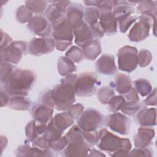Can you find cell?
Listing matches in <instances>:
<instances>
[{
    "label": "cell",
    "mask_w": 157,
    "mask_h": 157,
    "mask_svg": "<svg viewBox=\"0 0 157 157\" xmlns=\"http://www.w3.org/2000/svg\"><path fill=\"white\" fill-rule=\"evenodd\" d=\"M33 147H37L43 150H50L48 147V142L47 139L42 136H38L35 140L32 142Z\"/></svg>",
    "instance_id": "cell-47"
},
{
    "label": "cell",
    "mask_w": 157,
    "mask_h": 157,
    "mask_svg": "<svg viewBox=\"0 0 157 157\" xmlns=\"http://www.w3.org/2000/svg\"><path fill=\"white\" fill-rule=\"evenodd\" d=\"M33 17V12L25 5L20 6L16 12V18L18 21L21 23L29 22Z\"/></svg>",
    "instance_id": "cell-35"
},
{
    "label": "cell",
    "mask_w": 157,
    "mask_h": 157,
    "mask_svg": "<svg viewBox=\"0 0 157 157\" xmlns=\"http://www.w3.org/2000/svg\"><path fill=\"white\" fill-rule=\"evenodd\" d=\"M52 36L56 49L64 51L72 44L74 31L65 20L52 28Z\"/></svg>",
    "instance_id": "cell-9"
},
{
    "label": "cell",
    "mask_w": 157,
    "mask_h": 157,
    "mask_svg": "<svg viewBox=\"0 0 157 157\" xmlns=\"http://www.w3.org/2000/svg\"><path fill=\"white\" fill-rule=\"evenodd\" d=\"M83 137L89 145L92 147L98 144L99 140V132L96 131L93 132H85L82 131Z\"/></svg>",
    "instance_id": "cell-43"
},
{
    "label": "cell",
    "mask_w": 157,
    "mask_h": 157,
    "mask_svg": "<svg viewBox=\"0 0 157 157\" xmlns=\"http://www.w3.org/2000/svg\"><path fill=\"white\" fill-rule=\"evenodd\" d=\"M104 119V115L100 112L89 108L81 114L77 120V125L83 131L93 132L102 126Z\"/></svg>",
    "instance_id": "cell-8"
},
{
    "label": "cell",
    "mask_w": 157,
    "mask_h": 157,
    "mask_svg": "<svg viewBox=\"0 0 157 157\" xmlns=\"http://www.w3.org/2000/svg\"><path fill=\"white\" fill-rule=\"evenodd\" d=\"M113 4L112 1H107L102 7L98 9L100 12L99 23L107 35L117 33V21L113 13Z\"/></svg>",
    "instance_id": "cell-11"
},
{
    "label": "cell",
    "mask_w": 157,
    "mask_h": 157,
    "mask_svg": "<svg viewBox=\"0 0 157 157\" xmlns=\"http://www.w3.org/2000/svg\"><path fill=\"white\" fill-rule=\"evenodd\" d=\"M58 71L62 76L71 74L77 70V67L66 56H61L58 61Z\"/></svg>",
    "instance_id": "cell-28"
},
{
    "label": "cell",
    "mask_w": 157,
    "mask_h": 157,
    "mask_svg": "<svg viewBox=\"0 0 157 157\" xmlns=\"http://www.w3.org/2000/svg\"><path fill=\"white\" fill-rule=\"evenodd\" d=\"M47 1H26L25 6L33 12L37 14L42 13L47 8Z\"/></svg>",
    "instance_id": "cell-34"
},
{
    "label": "cell",
    "mask_w": 157,
    "mask_h": 157,
    "mask_svg": "<svg viewBox=\"0 0 157 157\" xmlns=\"http://www.w3.org/2000/svg\"><path fill=\"white\" fill-rule=\"evenodd\" d=\"M28 45L25 42L15 41L1 50V59L2 62L17 64L26 53Z\"/></svg>",
    "instance_id": "cell-12"
},
{
    "label": "cell",
    "mask_w": 157,
    "mask_h": 157,
    "mask_svg": "<svg viewBox=\"0 0 157 157\" xmlns=\"http://www.w3.org/2000/svg\"><path fill=\"white\" fill-rule=\"evenodd\" d=\"M104 123L114 132L121 135L129 134L131 120L121 113L117 112L107 115L104 119Z\"/></svg>",
    "instance_id": "cell-13"
},
{
    "label": "cell",
    "mask_w": 157,
    "mask_h": 157,
    "mask_svg": "<svg viewBox=\"0 0 157 157\" xmlns=\"http://www.w3.org/2000/svg\"><path fill=\"white\" fill-rule=\"evenodd\" d=\"M10 95L7 93V92L4 89L2 86L1 88V106L4 107L7 105L9 99Z\"/></svg>",
    "instance_id": "cell-51"
},
{
    "label": "cell",
    "mask_w": 157,
    "mask_h": 157,
    "mask_svg": "<svg viewBox=\"0 0 157 157\" xmlns=\"http://www.w3.org/2000/svg\"><path fill=\"white\" fill-rule=\"evenodd\" d=\"M156 109L144 107L138 111L136 116V123L141 126L152 127L156 125Z\"/></svg>",
    "instance_id": "cell-20"
},
{
    "label": "cell",
    "mask_w": 157,
    "mask_h": 157,
    "mask_svg": "<svg viewBox=\"0 0 157 157\" xmlns=\"http://www.w3.org/2000/svg\"><path fill=\"white\" fill-rule=\"evenodd\" d=\"M96 70L101 74L112 75L117 73V67L113 55L103 54L96 63Z\"/></svg>",
    "instance_id": "cell-17"
},
{
    "label": "cell",
    "mask_w": 157,
    "mask_h": 157,
    "mask_svg": "<svg viewBox=\"0 0 157 157\" xmlns=\"http://www.w3.org/2000/svg\"><path fill=\"white\" fill-rule=\"evenodd\" d=\"M156 88L152 90L148 96L144 101V104L145 105H156Z\"/></svg>",
    "instance_id": "cell-50"
},
{
    "label": "cell",
    "mask_w": 157,
    "mask_h": 157,
    "mask_svg": "<svg viewBox=\"0 0 157 157\" xmlns=\"http://www.w3.org/2000/svg\"><path fill=\"white\" fill-rule=\"evenodd\" d=\"M140 109L142 104L139 101H128L125 102L121 106L120 110L124 114L132 116L136 114Z\"/></svg>",
    "instance_id": "cell-33"
},
{
    "label": "cell",
    "mask_w": 157,
    "mask_h": 157,
    "mask_svg": "<svg viewBox=\"0 0 157 157\" xmlns=\"http://www.w3.org/2000/svg\"><path fill=\"white\" fill-rule=\"evenodd\" d=\"M137 20V21L131 28L128 36L131 42H138L145 39L149 36L150 29L152 26H153L154 35H155L156 14L152 15H141Z\"/></svg>",
    "instance_id": "cell-6"
},
{
    "label": "cell",
    "mask_w": 157,
    "mask_h": 157,
    "mask_svg": "<svg viewBox=\"0 0 157 157\" xmlns=\"http://www.w3.org/2000/svg\"><path fill=\"white\" fill-rule=\"evenodd\" d=\"M15 67L11 63L1 61V83L4 82L11 73L13 72Z\"/></svg>",
    "instance_id": "cell-41"
},
{
    "label": "cell",
    "mask_w": 157,
    "mask_h": 157,
    "mask_svg": "<svg viewBox=\"0 0 157 157\" xmlns=\"http://www.w3.org/2000/svg\"><path fill=\"white\" fill-rule=\"evenodd\" d=\"M138 64L140 67H144L148 66L152 60V55L150 51L143 49L140 51L137 55Z\"/></svg>",
    "instance_id": "cell-40"
},
{
    "label": "cell",
    "mask_w": 157,
    "mask_h": 157,
    "mask_svg": "<svg viewBox=\"0 0 157 157\" xmlns=\"http://www.w3.org/2000/svg\"><path fill=\"white\" fill-rule=\"evenodd\" d=\"M137 55L134 47L125 45L120 48L117 53L118 69L128 73L134 71L138 66Z\"/></svg>",
    "instance_id": "cell-10"
},
{
    "label": "cell",
    "mask_w": 157,
    "mask_h": 157,
    "mask_svg": "<svg viewBox=\"0 0 157 157\" xmlns=\"http://www.w3.org/2000/svg\"><path fill=\"white\" fill-rule=\"evenodd\" d=\"M65 56L68 58L72 62L77 63L81 62L84 58L82 50L77 46H73L68 50L66 53Z\"/></svg>",
    "instance_id": "cell-37"
},
{
    "label": "cell",
    "mask_w": 157,
    "mask_h": 157,
    "mask_svg": "<svg viewBox=\"0 0 157 157\" xmlns=\"http://www.w3.org/2000/svg\"><path fill=\"white\" fill-rule=\"evenodd\" d=\"M100 16V12L98 9L94 7H86L84 10L83 18L85 23L90 26L98 21Z\"/></svg>",
    "instance_id": "cell-31"
},
{
    "label": "cell",
    "mask_w": 157,
    "mask_h": 157,
    "mask_svg": "<svg viewBox=\"0 0 157 157\" xmlns=\"http://www.w3.org/2000/svg\"><path fill=\"white\" fill-rule=\"evenodd\" d=\"M137 7V12L141 15H152L156 12V2L151 1H139Z\"/></svg>",
    "instance_id": "cell-29"
},
{
    "label": "cell",
    "mask_w": 157,
    "mask_h": 157,
    "mask_svg": "<svg viewBox=\"0 0 157 157\" xmlns=\"http://www.w3.org/2000/svg\"><path fill=\"white\" fill-rule=\"evenodd\" d=\"M45 16L52 25V28L66 20L65 13L57 10L51 4L48 6L45 11Z\"/></svg>",
    "instance_id": "cell-27"
},
{
    "label": "cell",
    "mask_w": 157,
    "mask_h": 157,
    "mask_svg": "<svg viewBox=\"0 0 157 157\" xmlns=\"http://www.w3.org/2000/svg\"><path fill=\"white\" fill-rule=\"evenodd\" d=\"M51 5L60 12L64 13L66 12L67 7L71 4L70 1H50Z\"/></svg>",
    "instance_id": "cell-48"
},
{
    "label": "cell",
    "mask_w": 157,
    "mask_h": 157,
    "mask_svg": "<svg viewBox=\"0 0 157 157\" xmlns=\"http://www.w3.org/2000/svg\"><path fill=\"white\" fill-rule=\"evenodd\" d=\"M1 50L8 46L12 42V39L6 33L3 34L2 30H1Z\"/></svg>",
    "instance_id": "cell-52"
},
{
    "label": "cell",
    "mask_w": 157,
    "mask_h": 157,
    "mask_svg": "<svg viewBox=\"0 0 157 157\" xmlns=\"http://www.w3.org/2000/svg\"><path fill=\"white\" fill-rule=\"evenodd\" d=\"M28 28L32 33L42 37H47L52 33V25L42 15L33 17L28 23Z\"/></svg>",
    "instance_id": "cell-14"
},
{
    "label": "cell",
    "mask_w": 157,
    "mask_h": 157,
    "mask_svg": "<svg viewBox=\"0 0 157 157\" xmlns=\"http://www.w3.org/2000/svg\"><path fill=\"white\" fill-rule=\"evenodd\" d=\"M128 101H139V98L137 92L134 88H132L127 93L123 96Z\"/></svg>",
    "instance_id": "cell-49"
},
{
    "label": "cell",
    "mask_w": 157,
    "mask_h": 157,
    "mask_svg": "<svg viewBox=\"0 0 157 157\" xmlns=\"http://www.w3.org/2000/svg\"><path fill=\"white\" fill-rule=\"evenodd\" d=\"M138 17L132 15H126L117 18V24L121 33H126L129 28L137 20Z\"/></svg>",
    "instance_id": "cell-32"
},
{
    "label": "cell",
    "mask_w": 157,
    "mask_h": 157,
    "mask_svg": "<svg viewBox=\"0 0 157 157\" xmlns=\"http://www.w3.org/2000/svg\"><path fill=\"white\" fill-rule=\"evenodd\" d=\"M67 145L63 150L64 156H88L91 147L83 137L82 130L74 125L65 134Z\"/></svg>",
    "instance_id": "cell-4"
},
{
    "label": "cell",
    "mask_w": 157,
    "mask_h": 157,
    "mask_svg": "<svg viewBox=\"0 0 157 157\" xmlns=\"http://www.w3.org/2000/svg\"><path fill=\"white\" fill-rule=\"evenodd\" d=\"M112 88H114L115 90L121 95L127 93L132 88V81L127 75L118 73L115 77L114 82L110 84Z\"/></svg>",
    "instance_id": "cell-22"
},
{
    "label": "cell",
    "mask_w": 157,
    "mask_h": 157,
    "mask_svg": "<svg viewBox=\"0 0 157 157\" xmlns=\"http://www.w3.org/2000/svg\"><path fill=\"white\" fill-rule=\"evenodd\" d=\"M74 123V120L67 113L62 112L52 118L47 126L43 136L48 142L62 137L63 132Z\"/></svg>",
    "instance_id": "cell-5"
},
{
    "label": "cell",
    "mask_w": 157,
    "mask_h": 157,
    "mask_svg": "<svg viewBox=\"0 0 157 157\" xmlns=\"http://www.w3.org/2000/svg\"><path fill=\"white\" fill-rule=\"evenodd\" d=\"M78 75L71 74L52 90V96L58 110H67L75 101V85Z\"/></svg>",
    "instance_id": "cell-2"
},
{
    "label": "cell",
    "mask_w": 157,
    "mask_h": 157,
    "mask_svg": "<svg viewBox=\"0 0 157 157\" xmlns=\"http://www.w3.org/2000/svg\"><path fill=\"white\" fill-rule=\"evenodd\" d=\"M135 90L142 97L148 95L152 91L150 83L144 78H139L134 82Z\"/></svg>",
    "instance_id": "cell-30"
},
{
    "label": "cell",
    "mask_w": 157,
    "mask_h": 157,
    "mask_svg": "<svg viewBox=\"0 0 157 157\" xmlns=\"http://www.w3.org/2000/svg\"><path fill=\"white\" fill-rule=\"evenodd\" d=\"M17 156H53L52 151L48 150H43L37 147H31L28 145H21L17 148L15 151Z\"/></svg>",
    "instance_id": "cell-23"
},
{
    "label": "cell",
    "mask_w": 157,
    "mask_h": 157,
    "mask_svg": "<svg viewBox=\"0 0 157 157\" xmlns=\"http://www.w3.org/2000/svg\"><path fill=\"white\" fill-rule=\"evenodd\" d=\"M125 99L123 96H114L108 102L107 109L110 112H117L120 110L122 105L125 102Z\"/></svg>",
    "instance_id": "cell-38"
},
{
    "label": "cell",
    "mask_w": 157,
    "mask_h": 157,
    "mask_svg": "<svg viewBox=\"0 0 157 157\" xmlns=\"http://www.w3.org/2000/svg\"><path fill=\"white\" fill-rule=\"evenodd\" d=\"M83 56L89 60H94L101 53V46L98 39H93L82 47Z\"/></svg>",
    "instance_id": "cell-25"
},
{
    "label": "cell",
    "mask_w": 157,
    "mask_h": 157,
    "mask_svg": "<svg viewBox=\"0 0 157 157\" xmlns=\"http://www.w3.org/2000/svg\"><path fill=\"white\" fill-rule=\"evenodd\" d=\"M155 130L151 127L141 126L134 137V145L136 148L148 147L155 137Z\"/></svg>",
    "instance_id": "cell-19"
},
{
    "label": "cell",
    "mask_w": 157,
    "mask_h": 157,
    "mask_svg": "<svg viewBox=\"0 0 157 157\" xmlns=\"http://www.w3.org/2000/svg\"><path fill=\"white\" fill-rule=\"evenodd\" d=\"M89 26H90V29L93 33L94 38H96V39H99L102 38L104 36V35L105 34L104 31L102 27L101 26L99 21L98 22H96V23L91 25Z\"/></svg>",
    "instance_id": "cell-46"
},
{
    "label": "cell",
    "mask_w": 157,
    "mask_h": 157,
    "mask_svg": "<svg viewBox=\"0 0 157 157\" xmlns=\"http://www.w3.org/2000/svg\"><path fill=\"white\" fill-rule=\"evenodd\" d=\"M65 14L67 23L74 31L83 22L84 7L80 4L71 3L67 7Z\"/></svg>",
    "instance_id": "cell-16"
},
{
    "label": "cell",
    "mask_w": 157,
    "mask_h": 157,
    "mask_svg": "<svg viewBox=\"0 0 157 157\" xmlns=\"http://www.w3.org/2000/svg\"><path fill=\"white\" fill-rule=\"evenodd\" d=\"M67 145V142L65 136L48 142L49 148L55 152H59L63 151L66 148Z\"/></svg>",
    "instance_id": "cell-39"
},
{
    "label": "cell",
    "mask_w": 157,
    "mask_h": 157,
    "mask_svg": "<svg viewBox=\"0 0 157 157\" xmlns=\"http://www.w3.org/2000/svg\"><path fill=\"white\" fill-rule=\"evenodd\" d=\"M83 110L84 106L80 103H77L75 104H72L67 110V112L74 120H77L81 114L83 113Z\"/></svg>",
    "instance_id": "cell-42"
},
{
    "label": "cell",
    "mask_w": 157,
    "mask_h": 157,
    "mask_svg": "<svg viewBox=\"0 0 157 157\" xmlns=\"http://www.w3.org/2000/svg\"><path fill=\"white\" fill-rule=\"evenodd\" d=\"M55 47V42L51 37L33 38L28 44V49L30 54L40 56L50 53L53 51Z\"/></svg>",
    "instance_id": "cell-15"
},
{
    "label": "cell",
    "mask_w": 157,
    "mask_h": 157,
    "mask_svg": "<svg viewBox=\"0 0 157 157\" xmlns=\"http://www.w3.org/2000/svg\"><path fill=\"white\" fill-rule=\"evenodd\" d=\"M36 79L34 72L28 69L15 67L7 79L1 83V86L11 96L28 95Z\"/></svg>",
    "instance_id": "cell-1"
},
{
    "label": "cell",
    "mask_w": 157,
    "mask_h": 157,
    "mask_svg": "<svg viewBox=\"0 0 157 157\" xmlns=\"http://www.w3.org/2000/svg\"><path fill=\"white\" fill-rule=\"evenodd\" d=\"M98 147L101 150L107 152L112 156H127L131 149L130 140L126 138H121L102 128L99 131Z\"/></svg>",
    "instance_id": "cell-3"
},
{
    "label": "cell",
    "mask_w": 157,
    "mask_h": 157,
    "mask_svg": "<svg viewBox=\"0 0 157 157\" xmlns=\"http://www.w3.org/2000/svg\"><path fill=\"white\" fill-rule=\"evenodd\" d=\"M115 96V93L112 88L104 86L100 88L97 93L98 100L103 104H107L109 101Z\"/></svg>",
    "instance_id": "cell-36"
},
{
    "label": "cell",
    "mask_w": 157,
    "mask_h": 157,
    "mask_svg": "<svg viewBox=\"0 0 157 157\" xmlns=\"http://www.w3.org/2000/svg\"><path fill=\"white\" fill-rule=\"evenodd\" d=\"M39 101L40 103L51 108L55 107V102L52 96V90L44 91L39 96Z\"/></svg>",
    "instance_id": "cell-44"
},
{
    "label": "cell",
    "mask_w": 157,
    "mask_h": 157,
    "mask_svg": "<svg viewBox=\"0 0 157 157\" xmlns=\"http://www.w3.org/2000/svg\"><path fill=\"white\" fill-rule=\"evenodd\" d=\"M128 156H153V151L147 148H136L131 151H129Z\"/></svg>",
    "instance_id": "cell-45"
},
{
    "label": "cell",
    "mask_w": 157,
    "mask_h": 157,
    "mask_svg": "<svg viewBox=\"0 0 157 157\" xmlns=\"http://www.w3.org/2000/svg\"><path fill=\"white\" fill-rule=\"evenodd\" d=\"M74 34L75 44L82 48L94 39L90 26L84 21L78 28L74 30Z\"/></svg>",
    "instance_id": "cell-21"
},
{
    "label": "cell",
    "mask_w": 157,
    "mask_h": 157,
    "mask_svg": "<svg viewBox=\"0 0 157 157\" xmlns=\"http://www.w3.org/2000/svg\"><path fill=\"white\" fill-rule=\"evenodd\" d=\"M88 156H105V155L101 153L100 151H98L96 149H91L90 150L89 152H88Z\"/></svg>",
    "instance_id": "cell-53"
},
{
    "label": "cell",
    "mask_w": 157,
    "mask_h": 157,
    "mask_svg": "<svg viewBox=\"0 0 157 157\" xmlns=\"http://www.w3.org/2000/svg\"><path fill=\"white\" fill-rule=\"evenodd\" d=\"M33 120L29 122L25 128V134L29 142H33L39 136L43 134L47 128L46 124L38 123Z\"/></svg>",
    "instance_id": "cell-24"
},
{
    "label": "cell",
    "mask_w": 157,
    "mask_h": 157,
    "mask_svg": "<svg viewBox=\"0 0 157 157\" xmlns=\"http://www.w3.org/2000/svg\"><path fill=\"white\" fill-rule=\"evenodd\" d=\"M101 82L97 75L91 72L81 73L77 77L75 85V95L80 97H90L93 95Z\"/></svg>",
    "instance_id": "cell-7"
},
{
    "label": "cell",
    "mask_w": 157,
    "mask_h": 157,
    "mask_svg": "<svg viewBox=\"0 0 157 157\" xmlns=\"http://www.w3.org/2000/svg\"><path fill=\"white\" fill-rule=\"evenodd\" d=\"M53 109L40 102L34 103L31 107V115L37 123L46 124L53 116Z\"/></svg>",
    "instance_id": "cell-18"
},
{
    "label": "cell",
    "mask_w": 157,
    "mask_h": 157,
    "mask_svg": "<svg viewBox=\"0 0 157 157\" xmlns=\"http://www.w3.org/2000/svg\"><path fill=\"white\" fill-rule=\"evenodd\" d=\"M31 101L25 96H13L10 98L7 106L12 109L26 111L31 109Z\"/></svg>",
    "instance_id": "cell-26"
}]
</instances>
